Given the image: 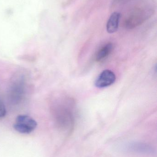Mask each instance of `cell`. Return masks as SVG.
Returning a JSON list of instances; mask_svg holds the SVG:
<instances>
[{
  "instance_id": "cell-2",
  "label": "cell",
  "mask_w": 157,
  "mask_h": 157,
  "mask_svg": "<svg viewBox=\"0 0 157 157\" xmlns=\"http://www.w3.org/2000/svg\"><path fill=\"white\" fill-rule=\"evenodd\" d=\"M26 82L23 74L17 75L12 78L8 92V97L12 103L18 104L24 98L26 88Z\"/></svg>"
},
{
  "instance_id": "cell-3",
  "label": "cell",
  "mask_w": 157,
  "mask_h": 157,
  "mask_svg": "<svg viewBox=\"0 0 157 157\" xmlns=\"http://www.w3.org/2000/svg\"><path fill=\"white\" fill-rule=\"evenodd\" d=\"M120 150L125 153L141 155H153L155 153V148L151 145L139 141H130L121 144Z\"/></svg>"
},
{
  "instance_id": "cell-1",
  "label": "cell",
  "mask_w": 157,
  "mask_h": 157,
  "mask_svg": "<svg viewBox=\"0 0 157 157\" xmlns=\"http://www.w3.org/2000/svg\"><path fill=\"white\" fill-rule=\"evenodd\" d=\"M68 99L58 101L53 108L56 123L63 131L71 132L74 126L75 119L72 102Z\"/></svg>"
},
{
  "instance_id": "cell-5",
  "label": "cell",
  "mask_w": 157,
  "mask_h": 157,
  "mask_svg": "<svg viewBox=\"0 0 157 157\" xmlns=\"http://www.w3.org/2000/svg\"><path fill=\"white\" fill-rule=\"evenodd\" d=\"M151 11V9L147 8H140L135 10L125 21V27L127 29H131L140 25L150 17L152 14Z\"/></svg>"
},
{
  "instance_id": "cell-7",
  "label": "cell",
  "mask_w": 157,
  "mask_h": 157,
  "mask_svg": "<svg viewBox=\"0 0 157 157\" xmlns=\"http://www.w3.org/2000/svg\"><path fill=\"white\" fill-rule=\"evenodd\" d=\"M121 14L115 12L112 13L108 20L107 24V30L108 33L112 34L118 30Z\"/></svg>"
},
{
  "instance_id": "cell-8",
  "label": "cell",
  "mask_w": 157,
  "mask_h": 157,
  "mask_svg": "<svg viewBox=\"0 0 157 157\" xmlns=\"http://www.w3.org/2000/svg\"><path fill=\"white\" fill-rule=\"evenodd\" d=\"M113 49V45L112 43H108L103 45L99 49L96 55V60L101 62L105 60L110 55Z\"/></svg>"
},
{
  "instance_id": "cell-9",
  "label": "cell",
  "mask_w": 157,
  "mask_h": 157,
  "mask_svg": "<svg viewBox=\"0 0 157 157\" xmlns=\"http://www.w3.org/2000/svg\"><path fill=\"white\" fill-rule=\"evenodd\" d=\"M6 110L5 105L2 101L0 99V119L6 115Z\"/></svg>"
},
{
  "instance_id": "cell-6",
  "label": "cell",
  "mask_w": 157,
  "mask_h": 157,
  "mask_svg": "<svg viewBox=\"0 0 157 157\" xmlns=\"http://www.w3.org/2000/svg\"><path fill=\"white\" fill-rule=\"evenodd\" d=\"M116 80V75L110 70L103 71L95 81V86L99 88L107 87L113 84Z\"/></svg>"
},
{
  "instance_id": "cell-4",
  "label": "cell",
  "mask_w": 157,
  "mask_h": 157,
  "mask_svg": "<svg viewBox=\"0 0 157 157\" xmlns=\"http://www.w3.org/2000/svg\"><path fill=\"white\" fill-rule=\"evenodd\" d=\"M37 125V122L32 117L22 114L17 117L14 127L20 133L29 134L36 129Z\"/></svg>"
}]
</instances>
